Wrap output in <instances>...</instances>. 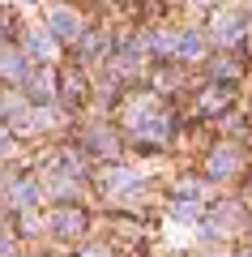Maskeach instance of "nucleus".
Instances as JSON below:
<instances>
[{
	"label": "nucleus",
	"instance_id": "obj_1",
	"mask_svg": "<svg viewBox=\"0 0 252 257\" xmlns=\"http://www.w3.org/2000/svg\"><path fill=\"white\" fill-rule=\"evenodd\" d=\"M47 26H52L56 39H77L81 22H77V13H73V9H52V13H47Z\"/></svg>",
	"mask_w": 252,
	"mask_h": 257
},
{
	"label": "nucleus",
	"instance_id": "obj_2",
	"mask_svg": "<svg viewBox=\"0 0 252 257\" xmlns=\"http://www.w3.org/2000/svg\"><path fill=\"white\" fill-rule=\"evenodd\" d=\"M239 30H243V22L231 13V18H218V26H214V39H218V43H231V39H239Z\"/></svg>",
	"mask_w": 252,
	"mask_h": 257
},
{
	"label": "nucleus",
	"instance_id": "obj_3",
	"mask_svg": "<svg viewBox=\"0 0 252 257\" xmlns=\"http://www.w3.org/2000/svg\"><path fill=\"white\" fill-rule=\"evenodd\" d=\"M52 227L60 231V236H73V231H81V214H77V210H56Z\"/></svg>",
	"mask_w": 252,
	"mask_h": 257
},
{
	"label": "nucleus",
	"instance_id": "obj_4",
	"mask_svg": "<svg viewBox=\"0 0 252 257\" xmlns=\"http://www.w3.org/2000/svg\"><path fill=\"white\" fill-rule=\"evenodd\" d=\"M171 52H180L184 60H192V56L201 52V35H197V30H188V35H180V39H175V47H171Z\"/></svg>",
	"mask_w": 252,
	"mask_h": 257
},
{
	"label": "nucleus",
	"instance_id": "obj_5",
	"mask_svg": "<svg viewBox=\"0 0 252 257\" xmlns=\"http://www.w3.org/2000/svg\"><path fill=\"white\" fill-rule=\"evenodd\" d=\"M26 47H30L35 56H43V60H47V56L56 52V47H52V39H47L43 30H30V35H26Z\"/></svg>",
	"mask_w": 252,
	"mask_h": 257
},
{
	"label": "nucleus",
	"instance_id": "obj_6",
	"mask_svg": "<svg viewBox=\"0 0 252 257\" xmlns=\"http://www.w3.org/2000/svg\"><path fill=\"white\" fill-rule=\"evenodd\" d=\"M209 172H214V176L235 172V150H218V155H214V163H209Z\"/></svg>",
	"mask_w": 252,
	"mask_h": 257
},
{
	"label": "nucleus",
	"instance_id": "obj_7",
	"mask_svg": "<svg viewBox=\"0 0 252 257\" xmlns=\"http://www.w3.org/2000/svg\"><path fill=\"white\" fill-rule=\"evenodd\" d=\"M0 73H9V77H22V73H26L22 56H0Z\"/></svg>",
	"mask_w": 252,
	"mask_h": 257
},
{
	"label": "nucleus",
	"instance_id": "obj_8",
	"mask_svg": "<svg viewBox=\"0 0 252 257\" xmlns=\"http://www.w3.org/2000/svg\"><path fill=\"white\" fill-rule=\"evenodd\" d=\"M0 150H9V133H0Z\"/></svg>",
	"mask_w": 252,
	"mask_h": 257
}]
</instances>
